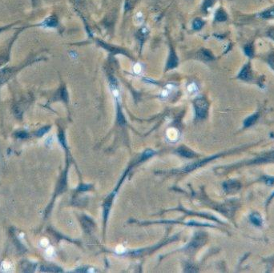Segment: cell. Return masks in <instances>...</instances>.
<instances>
[{"label": "cell", "mask_w": 274, "mask_h": 273, "mask_svg": "<svg viewBox=\"0 0 274 273\" xmlns=\"http://www.w3.org/2000/svg\"><path fill=\"white\" fill-rule=\"evenodd\" d=\"M196 111L199 118H204L208 112V103L204 99H198L195 103Z\"/></svg>", "instance_id": "1"}, {"label": "cell", "mask_w": 274, "mask_h": 273, "mask_svg": "<svg viewBox=\"0 0 274 273\" xmlns=\"http://www.w3.org/2000/svg\"><path fill=\"white\" fill-rule=\"evenodd\" d=\"M224 188L228 192H235L240 188V184L236 181H229L224 184Z\"/></svg>", "instance_id": "2"}, {"label": "cell", "mask_w": 274, "mask_h": 273, "mask_svg": "<svg viewBox=\"0 0 274 273\" xmlns=\"http://www.w3.org/2000/svg\"><path fill=\"white\" fill-rule=\"evenodd\" d=\"M177 63H178V59H177L176 55H175V53L173 51H171L170 56H169L168 62V69H171L176 67Z\"/></svg>", "instance_id": "3"}, {"label": "cell", "mask_w": 274, "mask_h": 273, "mask_svg": "<svg viewBox=\"0 0 274 273\" xmlns=\"http://www.w3.org/2000/svg\"><path fill=\"white\" fill-rule=\"evenodd\" d=\"M250 220H251L252 223L253 224L256 225V226H261L263 223V220L260 216L257 213H253V215H251L250 216Z\"/></svg>", "instance_id": "4"}, {"label": "cell", "mask_w": 274, "mask_h": 273, "mask_svg": "<svg viewBox=\"0 0 274 273\" xmlns=\"http://www.w3.org/2000/svg\"><path fill=\"white\" fill-rule=\"evenodd\" d=\"M208 160H209V159H205V160L201 161V162H198V163H193V164H191V165H189V166H187V167L185 168L184 171H186V172H189V171L193 170V169H195V168H199V167H201V166L204 165V163H207Z\"/></svg>", "instance_id": "5"}, {"label": "cell", "mask_w": 274, "mask_h": 273, "mask_svg": "<svg viewBox=\"0 0 274 273\" xmlns=\"http://www.w3.org/2000/svg\"><path fill=\"white\" fill-rule=\"evenodd\" d=\"M44 24L45 26H47V27H54L57 25V20L54 17H50V18H47L44 21Z\"/></svg>", "instance_id": "6"}, {"label": "cell", "mask_w": 274, "mask_h": 273, "mask_svg": "<svg viewBox=\"0 0 274 273\" xmlns=\"http://www.w3.org/2000/svg\"><path fill=\"white\" fill-rule=\"evenodd\" d=\"M199 55H200L201 59H203L204 60H211L213 59V55H211V53L209 51H206V50H202L201 52L199 53Z\"/></svg>", "instance_id": "7"}, {"label": "cell", "mask_w": 274, "mask_h": 273, "mask_svg": "<svg viewBox=\"0 0 274 273\" xmlns=\"http://www.w3.org/2000/svg\"><path fill=\"white\" fill-rule=\"evenodd\" d=\"M257 117H258V115H252V116H250V117L248 118V119H246L245 121H244V126L249 127V126H251V125H253V124L256 122Z\"/></svg>", "instance_id": "8"}, {"label": "cell", "mask_w": 274, "mask_h": 273, "mask_svg": "<svg viewBox=\"0 0 274 273\" xmlns=\"http://www.w3.org/2000/svg\"><path fill=\"white\" fill-rule=\"evenodd\" d=\"M178 152L181 154V156H184L185 157H192V156H194L192 152H190V151H188L186 148H184V147H181L178 150Z\"/></svg>", "instance_id": "9"}, {"label": "cell", "mask_w": 274, "mask_h": 273, "mask_svg": "<svg viewBox=\"0 0 274 273\" xmlns=\"http://www.w3.org/2000/svg\"><path fill=\"white\" fill-rule=\"evenodd\" d=\"M249 75H250V71H249V67H245L243 69L242 71L240 72V77H241V78L244 79H249Z\"/></svg>", "instance_id": "10"}, {"label": "cell", "mask_w": 274, "mask_h": 273, "mask_svg": "<svg viewBox=\"0 0 274 273\" xmlns=\"http://www.w3.org/2000/svg\"><path fill=\"white\" fill-rule=\"evenodd\" d=\"M204 25V22L201 19H196V20L193 22V27L196 29V30H199V29H201Z\"/></svg>", "instance_id": "11"}, {"label": "cell", "mask_w": 274, "mask_h": 273, "mask_svg": "<svg viewBox=\"0 0 274 273\" xmlns=\"http://www.w3.org/2000/svg\"><path fill=\"white\" fill-rule=\"evenodd\" d=\"M217 19L218 21H224L226 19V14L224 11H219L217 14Z\"/></svg>", "instance_id": "12"}, {"label": "cell", "mask_w": 274, "mask_h": 273, "mask_svg": "<svg viewBox=\"0 0 274 273\" xmlns=\"http://www.w3.org/2000/svg\"><path fill=\"white\" fill-rule=\"evenodd\" d=\"M117 116H118V121H119V123L120 124H124V123H125V120H124V117H123V114H122V112H121V111L119 110H118V115H117Z\"/></svg>", "instance_id": "13"}, {"label": "cell", "mask_w": 274, "mask_h": 273, "mask_svg": "<svg viewBox=\"0 0 274 273\" xmlns=\"http://www.w3.org/2000/svg\"><path fill=\"white\" fill-rule=\"evenodd\" d=\"M265 161H274V153L270 154L268 156L263 157L260 159V162H265Z\"/></svg>", "instance_id": "14"}, {"label": "cell", "mask_w": 274, "mask_h": 273, "mask_svg": "<svg viewBox=\"0 0 274 273\" xmlns=\"http://www.w3.org/2000/svg\"><path fill=\"white\" fill-rule=\"evenodd\" d=\"M153 154H154V152H153L152 150H148V151H146V152L144 153V155H143V158L144 159L149 158V157H151V156H152Z\"/></svg>", "instance_id": "15"}, {"label": "cell", "mask_w": 274, "mask_h": 273, "mask_svg": "<svg viewBox=\"0 0 274 273\" xmlns=\"http://www.w3.org/2000/svg\"><path fill=\"white\" fill-rule=\"evenodd\" d=\"M48 129H49L48 127H46V128H43L42 130H40V131L39 132V136H42V135H44V133H45V132H47V131H48Z\"/></svg>", "instance_id": "16"}, {"label": "cell", "mask_w": 274, "mask_h": 273, "mask_svg": "<svg viewBox=\"0 0 274 273\" xmlns=\"http://www.w3.org/2000/svg\"><path fill=\"white\" fill-rule=\"evenodd\" d=\"M269 63L270 65H271V67L274 69V56H272V58H270Z\"/></svg>", "instance_id": "17"}, {"label": "cell", "mask_w": 274, "mask_h": 273, "mask_svg": "<svg viewBox=\"0 0 274 273\" xmlns=\"http://www.w3.org/2000/svg\"><path fill=\"white\" fill-rule=\"evenodd\" d=\"M245 51H246L247 55H252V50L250 47H247V48L245 49Z\"/></svg>", "instance_id": "18"}, {"label": "cell", "mask_w": 274, "mask_h": 273, "mask_svg": "<svg viewBox=\"0 0 274 273\" xmlns=\"http://www.w3.org/2000/svg\"><path fill=\"white\" fill-rule=\"evenodd\" d=\"M269 35H270V37H271V38H272V39H274V30H272L271 31H270Z\"/></svg>", "instance_id": "19"}]
</instances>
